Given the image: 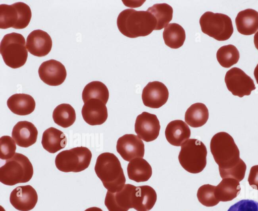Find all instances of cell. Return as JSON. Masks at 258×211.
Returning a JSON list of instances; mask_svg holds the SVG:
<instances>
[{"instance_id":"cell-36","label":"cell","mask_w":258,"mask_h":211,"mask_svg":"<svg viewBox=\"0 0 258 211\" xmlns=\"http://www.w3.org/2000/svg\"><path fill=\"white\" fill-rule=\"evenodd\" d=\"M227 211H258V202L242 199L231 205Z\"/></svg>"},{"instance_id":"cell-32","label":"cell","mask_w":258,"mask_h":211,"mask_svg":"<svg viewBox=\"0 0 258 211\" xmlns=\"http://www.w3.org/2000/svg\"><path fill=\"white\" fill-rule=\"evenodd\" d=\"M216 57L222 67L229 68L237 63L239 59V52L234 45L229 44L219 48Z\"/></svg>"},{"instance_id":"cell-20","label":"cell","mask_w":258,"mask_h":211,"mask_svg":"<svg viewBox=\"0 0 258 211\" xmlns=\"http://www.w3.org/2000/svg\"><path fill=\"white\" fill-rule=\"evenodd\" d=\"M238 32L244 35L255 33L258 30V12L247 9L239 12L235 18Z\"/></svg>"},{"instance_id":"cell-23","label":"cell","mask_w":258,"mask_h":211,"mask_svg":"<svg viewBox=\"0 0 258 211\" xmlns=\"http://www.w3.org/2000/svg\"><path fill=\"white\" fill-rule=\"evenodd\" d=\"M67 144L66 135L60 130L51 127L43 133L41 144L46 151L54 154L63 149Z\"/></svg>"},{"instance_id":"cell-39","label":"cell","mask_w":258,"mask_h":211,"mask_svg":"<svg viewBox=\"0 0 258 211\" xmlns=\"http://www.w3.org/2000/svg\"><path fill=\"white\" fill-rule=\"evenodd\" d=\"M253 74L256 83L258 84V63L254 68Z\"/></svg>"},{"instance_id":"cell-14","label":"cell","mask_w":258,"mask_h":211,"mask_svg":"<svg viewBox=\"0 0 258 211\" xmlns=\"http://www.w3.org/2000/svg\"><path fill=\"white\" fill-rule=\"evenodd\" d=\"M169 92L166 86L159 81L148 83L143 90L142 98L145 106L159 108L167 101Z\"/></svg>"},{"instance_id":"cell-41","label":"cell","mask_w":258,"mask_h":211,"mask_svg":"<svg viewBox=\"0 0 258 211\" xmlns=\"http://www.w3.org/2000/svg\"><path fill=\"white\" fill-rule=\"evenodd\" d=\"M1 211H5L2 206H1Z\"/></svg>"},{"instance_id":"cell-21","label":"cell","mask_w":258,"mask_h":211,"mask_svg":"<svg viewBox=\"0 0 258 211\" xmlns=\"http://www.w3.org/2000/svg\"><path fill=\"white\" fill-rule=\"evenodd\" d=\"M157 200V193L153 188L149 185L136 186L133 208L137 211H149Z\"/></svg>"},{"instance_id":"cell-17","label":"cell","mask_w":258,"mask_h":211,"mask_svg":"<svg viewBox=\"0 0 258 211\" xmlns=\"http://www.w3.org/2000/svg\"><path fill=\"white\" fill-rule=\"evenodd\" d=\"M84 121L90 125H98L104 123L108 117L107 109L102 101L92 99L84 103L82 109Z\"/></svg>"},{"instance_id":"cell-1","label":"cell","mask_w":258,"mask_h":211,"mask_svg":"<svg viewBox=\"0 0 258 211\" xmlns=\"http://www.w3.org/2000/svg\"><path fill=\"white\" fill-rule=\"evenodd\" d=\"M210 150L219 166L220 175L245 164L239 157V150L233 138L226 132H218L212 137Z\"/></svg>"},{"instance_id":"cell-16","label":"cell","mask_w":258,"mask_h":211,"mask_svg":"<svg viewBox=\"0 0 258 211\" xmlns=\"http://www.w3.org/2000/svg\"><path fill=\"white\" fill-rule=\"evenodd\" d=\"M26 47L32 55L42 57L50 51L52 42L50 35L45 31L37 29L32 31L27 36Z\"/></svg>"},{"instance_id":"cell-5","label":"cell","mask_w":258,"mask_h":211,"mask_svg":"<svg viewBox=\"0 0 258 211\" xmlns=\"http://www.w3.org/2000/svg\"><path fill=\"white\" fill-rule=\"evenodd\" d=\"M207 150L204 144L197 139L186 140L181 146L178 155L180 165L192 174L201 172L207 165Z\"/></svg>"},{"instance_id":"cell-35","label":"cell","mask_w":258,"mask_h":211,"mask_svg":"<svg viewBox=\"0 0 258 211\" xmlns=\"http://www.w3.org/2000/svg\"><path fill=\"white\" fill-rule=\"evenodd\" d=\"M19 13V21L17 29H23L28 26L32 17L30 7L23 2L14 3Z\"/></svg>"},{"instance_id":"cell-38","label":"cell","mask_w":258,"mask_h":211,"mask_svg":"<svg viewBox=\"0 0 258 211\" xmlns=\"http://www.w3.org/2000/svg\"><path fill=\"white\" fill-rule=\"evenodd\" d=\"M254 44L255 48L258 50V31L256 32L254 36Z\"/></svg>"},{"instance_id":"cell-28","label":"cell","mask_w":258,"mask_h":211,"mask_svg":"<svg viewBox=\"0 0 258 211\" xmlns=\"http://www.w3.org/2000/svg\"><path fill=\"white\" fill-rule=\"evenodd\" d=\"M52 118L56 124L62 127L67 128L75 122L76 118V112L70 104L62 103L54 108Z\"/></svg>"},{"instance_id":"cell-31","label":"cell","mask_w":258,"mask_h":211,"mask_svg":"<svg viewBox=\"0 0 258 211\" xmlns=\"http://www.w3.org/2000/svg\"><path fill=\"white\" fill-rule=\"evenodd\" d=\"M19 12L13 4L0 5V28L6 29L11 27L16 29L19 21Z\"/></svg>"},{"instance_id":"cell-30","label":"cell","mask_w":258,"mask_h":211,"mask_svg":"<svg viewBox=\"0 0 258 211\" xmlns=\"http://www.w3.org/2000/svg\"><path fill=\"white\" fill-rule=\"evenodd\" d=\"M151 13L157 21L155 30L165 28L172 19L173 9L167 4H156L147 10Z\"/></svg>"},{"instance_id":"cell-12","label":"cell","mask_w":258,"mask_h":211,"mask_svg":"<svg viewBox=\"0 0 258 211\" xmlns=\"http://www.w3.org/2000/svg\"><path fill=\"white\" fill-rule=\"evenodd\" d=\"M116 151L124 160L130 162L135 158L144 157L145 146L138 136L126 134L118 139Z\"/></svg>"},{"instance_id":"cell-9","label":"cell","mask_w":258,"mask_h":211,"mask_svg":"<svg viewBox=\"0 0 258 211\" xmlns=\"http://www.w3.org/2000/svg\"><path fill=\"white\" fill-rule=\"evenodd\" d=\"M225 82L232 95L240 98L250 95L251 91L256 88L253 80L243 71L236 67L226 72Z\"/></svg>"},{"instance_id":"cell-19","label":"cell","mask_w":258,"mask_h":211,"mask_svg":"<svg viewBox=\"0 0 258 211\" xmlns=\"http://www.w3.org/2000/svg\"><path fill=\"white\" fill-rule=\"evenodd\" d=\"M165 135L170 144L179 147L190 137V129L183 120H174L167 124Z\"/></svg>"},{"instance_id":"cell-8","label":"cell","mask_w":258,"mask_h":211,"mask_svg":"<svg viewBox=\"0 0 258 211\" xmlns=\"http://www.w3.org/2000/svg\"><path fill=\"white\" fill-rule=\"evenodd\" d=\"M92 156L88 148L77 147L59 153L55 157V164L61 172H80L89 167Z\"/></svg>"},{"instance_id":"cell-2","label":"cell","mask_w":258,"mask_h":211,"mask_svg":"<svg viewBox=\"0 0 258 211\" xmlns=\"http://www.w3.org/2000/svg\"><path fill=\"white\" fill-rule=\"evenodd\" d=\"M119 31L128 38L146 36L155 30L157 21L147 11H137L132 9L121 12L117 19Z\"/></svg>"},{"instance_id":"cell-11","label":"cell","mask_w":258,"mask_h":211,"mask_svg":"<svg viewBox=\"0 0 258 211\" xmlns=\"http://www.w3.org/2000/svg\"><path fill=\"white\" fill-rule=\"evenodd\" d=\"M160 125L155 114L143 112L137 116L135 131L138 136L146 142L155 140L159 134Z\"/></svg>"},{"instance_id":"cell-3","label":"cell","mask_w":258,"mask_h":211,"mask_svg":"<svg viewBox=\"0 0 258 211\" xmlns=\"http://www.w3.org/2000/svg\"><path fill=\"white\" fill-rule=\"evenodd\" d=\"M94 170L104 187L109 191H119L125 185L126 179L123 169L119 159L113 153L105 152L99 155Z\"/></svg>"},{"instance_id":"cell-29","label":"cell","mask_w":258,"mask_h":211,"mask_svg":"<svg viewBox=\"0 0 258 211\" xmlns=\"http://www.w3.org/2000/svg\"><path fill=\"white\" fill-rule=\"evenodd\" d=\"M109 96L108 89L104 84L100 81H93L84 87L82 96L84 103L92 99H97L106 104Z\"/></svg>"},{"instance_id":"cell-24","label":"cell","mask_w":258,"mask_h":211,"mask_svg":"<svg viewBox=\"0 0 258 211\" xmlns=\"http://www.w3.org/2000/svg\"><path fill=\"white\" fill-rule=\"evenodd\" d=\"M127 173L130 179L136 182L148 181L152 175L150 164L144 159L135 158L131 160L127 166Z\"/></svg>"},{"instance_id":"cell-22","label":"cell","mask_w":258,"mask_h":211,"mask_svg":"<svg viewBox=\"0 0 258 211\" xmlns=\"http://www.w3.org/2000/svg\"><path fill=\"white\" fill-rule=\"evenodd\" d=\"M7 106L14 114L27 115L32 113L36 106L34 98L28 94H15L8 98Z\"/></svg>"},{"instance_id":"cell-25","label":"cell","mask_w":258,"mask_h":211,"mask_svg":"<svg viewBox=\"0 0 258 211\" xmlns=\"http://www.w3.org/2000/svg\"><path fill=\"white\" fill-rule=\"evenodd\" d=\"M241 190L239 182L234 178H223L216 186L215 194L220 201L226 202L233 200L239 194Z\"/></svg>"},{"instance_id":"cell-4","label":"cell","mask_w":258,"mask_h":211,"mask_svg":"<svg viewBox=\"0 0 258 211\" xmlns=\"http://www.w3.org/2000/svg\"><path fill=\"white\" fill-rule=\"evenodd\" d=\"M33 175L32 164L27 157L16 153L0 168V181L13 186L29 181Z\"/></svg>"},{"instance_id":"cell-40","label":"cell","mask_w":258,"mask_h":211,"mask_svg":"<svg viewBox=\"0 0 258 211\" xmlns=\"http://www.w3.org/2000/svg\"><path fill=\"white\" fill-rule=\"evenodd\" d=\"M84 211H103L102 209L98 207H91L88 208H87Z\"/></svg>"},{"instance_id":"cell-10","label":"cell","mask_w":258,"mask_h":211,"mask_svg":"<svg viewBox=\"0 0 258 211\" xmlns=\"http://www.w3.org/2000/svg\"><path fill=\"white\" fill-rule=\"evenodd\" d=\"M136 188V186L132 184H126L119 191H107L104 204L108 211H127L133 208Z\"/></svg>"},{"instance_id":"cell-33","label":"cell","mask_w":258,"mask_h":211,"mask_svg":"<svg viewBox=\"0 0 258 211\" xmlns=\"http://www.w3.org/2000/svg\"><path fill=\"white\" fill-rule=\"evenodd\" d=\"M216 186L211 184H204L198 190L197 196L199 202L207 207H212L217 205L220 202L215 194Z\"/></svg>"},{"instance_id":"cell-13","label":"cell","mask_w":258,"mask_h":211,"mask_svg":"<svg viewBox=\"0 0 258 211\" xmlns=\"http://www.w3.org/2000/svg\"><path fill=\"white\" fill-rule=\"evenodd\" d=\"M40 79L46 84L57 86L64 82L67 71L63 64L55 60L50 59L43 62L38 69Z\"/></svg>"},{"instance_id":"cell-26","label":"cell","mask_w":258,"mask_h":211,"mask_svg":"<svg viewBox=\"0 0 258 211\" xmlns=\"http://www.w3.org/2000/svg\"><path fill=\"white\" fill-rule=\"evenodd\" d=\"M209 118V111L202 103L192 104L185 113V122L192 127H199L206 124Z\"/></svg>"},{"instance_id":"cell-27","label":"cell","mask_w":258,"mask_h":211,"mask_svg":"<svg viewBox=\"0 0 258 211\" xmlns=\"http://www.w3.org/2000/svg\"><path fill=\"white\" fill-rule=\"evenodd\" d=\"M163 37L165 44L173 49H177L183 45L185 40V32L178 24H169L164 29Z\"/></svg>"},{"instance_id":"cell-37","label":"cell","mask_w":258,"mask_h":211,"mask_svg":"<svg viewBox=\"0 0 258 211\" xmlns=\"http://www.w3.org/2000/svg\"><path fill=\"white\" fill-rule=\"evenodd\" d=\"M247 181L252 188L258 190V165L250 168Z\"/></svg>"},{"instance_id":"cell-6","label":"cell","mask_w":258,"mask_h":211,"mask_svg":"<svg viewBox=\"0 0 258 211\" xmlns=\"http://www.w3.org/2000/svg\"><path fill=\"white\" fill-rule=\"evenodd\" d=\"M24 36L13 32L5 35L0 44V52L5 64L12 68L25 64L28 57V50Z\"/></svg>"},{"instance_id":"cell-34","label":"cell","mask_w":258,"mask_h":211,"mask_svg":"<svg viewBox=\"0 0 258 211\" xmlns=\"http://www.w3.org/2000/svg\"><path fill=\"white\" fill-rule=\"evenodd\" d=\"M16 146L15 140L10 136L4 135L0 138V158L9 160L16 154Z\"/></svg>"},{"instance_id":"cell-15","label":"cell","mask_w":258,"mask_h":211,"mask_svg":"<svg viewBox=\"0 0 258 211\" xmlns=\"http://www.w3.org/2000/svg\"><path fill=\"white\" fill-rule=\"evenodd\" d=\"M38 195L31 185L18 186L13 190L10 196V202L13 206L20 211H29L36 205Z\"/></svg>"},{"instance_id":"cell-7","label":"cell","mask_w":258,"mask_h":211,"mask_svg":"<svg viewBox=\"0 0 258 211\" xmlns=\"http://www.w3.org/2000/svg\"><path fill=\"white\" fill-rule=\"evenodd\" d=\"M202 31L218 41H225L230 38L233 33L231 18L221 13L208 11L200 19Z\"/></svg>"},{"instance_id":"cell-18","label":"cell","mask_w":258,"mask_h":211,"mask_svg":"<svg viewBox=\"0 0 258 211\" xmlns=\"http://www.w3.org/2000/svg\"><path fill=\"white\" fill-rule=\"evenodd\" d=\"M12 136L18 146L28 148L36 142L38 130L32 123L20 121L13 127Z\"/></svg>"}]
</instances>
